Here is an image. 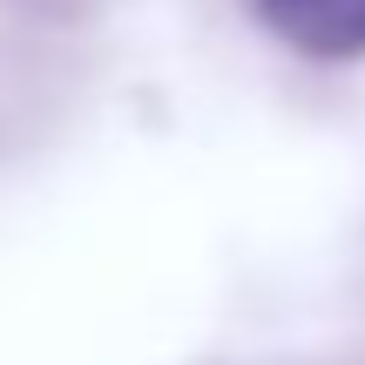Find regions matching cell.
I'll return each instance as SVG.
<instances>
[{
    "instance_id": "obj_1",
    "label": "cell",
    "mask_w": 365,
    "mask_h": 365,
    "mask_svg": "<svg viewBox=\"0 0 365 365\" xmlns=\"http://www.w3.org/2000/svg\"><path fill=\"white\" fill-rule=\"evenodd\" d=\"M264 27L318 61H352L365 54V0H257Z\"/></svg>"
}]
</instances>
